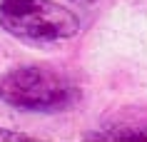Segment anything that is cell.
I'll return each mask as SVG.
<instances>
[{"instance_id":"cell-1","label":"cell","mask_w":147,"mask_h":142,"mask_svg":"<svg viewBox=\"0 0 147 142\" xmlns=\"http://www.w3.org/2000/svg\"><path fill=\"white\" fill-rule=\"evenodd\" d=\"M0 100L18 110L57 112L78 102L80 90L55 70L18 67L0 77Z\"/></svg>"},{"instance_id":"cell-3","label":"cell","mask_w":147,"mask_h":142,"mask_svg":"<svg viewBox=\"0 0 147 142\" xmlns=\"http://www.w3.org/2000/svg\"><path fill=\"white\" fill-rule=\"evenodd\" d=\"M5 140H28L25 135H18V132H10V130H5V127H0V142Z\"/></svg>"},{"instance_id":"cell-2","label":"cell","mask_w":147,"mask_h":142,"mask_svg":"<svg viewBox=\"0 0 147 142\" xmlns=\"http://www.w3.org/2000/svg\"><path fill=\"white\" fill-rule=\"evenodd\" d=\"M0 28L25 42H55L72 38L80 17L55 0H3Z\"/></svg>"}]
</instances>
